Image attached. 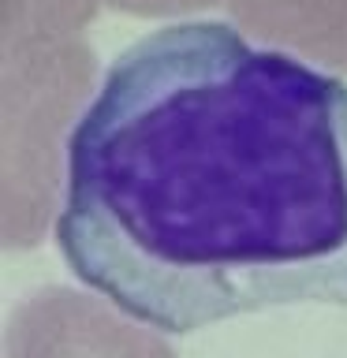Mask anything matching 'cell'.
<instances>
[{
    "instance_id": "cell-1",
    "label": "cell",
    "mask_w": 347,
    "mask_h": 358,
    "mask_svg": "<svg viewBox=\"0 0 347 358\" xmlns=\"http://www.w3.org/2000/svg\"><path fill=\"white\" fill-rule=\"evenodd\" d=\"M56 246L161 332L347 310V83L228 22L146 34L75 127Z\"/></svg>"
},
{
    "instance_id": "cell-2",
    "label": "cell",
    "mask_w": 347,
    "mask_h": 358,
    "mask_svg": "<svg viewBox=\"0 0 347 358\" xmlns=\"http://www.w3.org/2000/svg\"><path fill=\"white\" fill-rule=\"evenodd\" d=\"M97 78L83 38L0 49V183L4 246L30 250L56 228L67 190V153Z\"/></svg>"
},
{
    "instance_id": "cell-3",
    "label": "cell",
    "mask_w": 347,
    "mask_h": 358,
    "mask_svg": "<svg viewBox=\"0 0 347 358\" xmlns=\"http://www.w3.org/2000/svg\"><path fill=\"white\" fill-rule=\"evenodd\" d=\"M4 358H176L161 329L105 295L41 287L11 310Z\"/></svg>"
},
{
    "instance_id": "cell-4",
    "label": "cell",
    "mask_w": 347,
    "mask_h": 358,
    "mask_svg": "<svg viewBox=\"0 0 347 358\" xmlns=\"http://www.w3.org/2000/svg\"><path fill=\"white\" fill-rule=\"evenodd\" d=\"M250 38L347 75V0H228Z\"/></svg>"
},
{
    "instance_id": "cell-5",
    "label": "cell",
    "mask_w": 347,
    "mask_h": 358,
    "mask_svg": "<svg viewBox=\"0 0 347 358\" xmlns=\"http://www.w3.org/2000/svg\"><path fill=\"white\" fill-rule=\"evenodd\" d=\"M105 0H0V49L83 38Z\"/></svg>"
},
{
    "instance_id": "cell-6",
    "label": "cell",
    "mask_w": 347,
    "mask_h": 358,
    "mask_svg": "<svg viewBox=\"0 0 347 358\" xmlns=\"http://www.w3.org/2000/svg\"><path fill=\"white\" fill-rule=\"evenodd\" d=\"M220 0H105V8L120 11L131 19H176V15H194Z\"/></svg>"
}]
</instances>
